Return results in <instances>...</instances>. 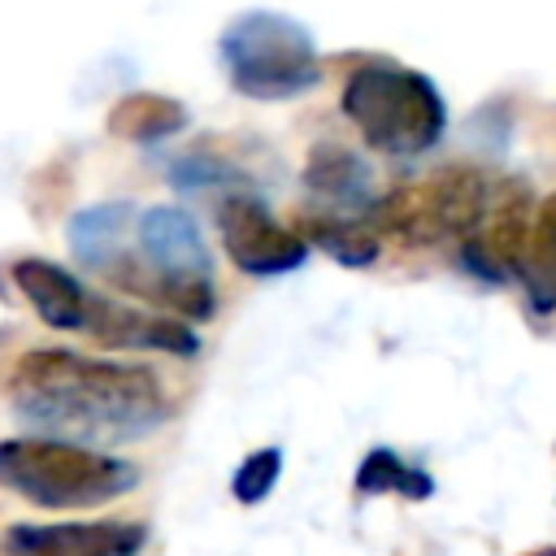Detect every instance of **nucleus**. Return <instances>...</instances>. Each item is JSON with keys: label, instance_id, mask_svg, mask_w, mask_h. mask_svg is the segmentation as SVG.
Here are the masks:
<instances>
[{"label": "nucleus", "instance_id": "9", "mask_svg": "<svg viewBox=\"0 0 556 556\" xmlns=\"http://www.w3.org/2000/svg\"><path fill=\"white\" fill-rule=\"evenodd\" d=\"M148 543L143 521H17L0 534V556H139Z\"/></svg>", "mask_w": 556, "mask_h": 556}, {"label": "nucleus", "instance_id": "6", "mask_svg": "<svg viewBox=\"0 0 556 556\" xmlns=\"http://www.w3.org/2000/svg\"><path fill=\"white\" fill-rule=\"evenodd\" d=\"M495 178L478 165H447L439 174H426L417 182H404L387 195H378L365 213V222L378 230V239H400L408 248H456L482 217L491 200Z\"/></svg>", "mask_w": 556, "mask_h": 556}, {"label": "nucleus", "instance_id": "10", "mask_svg": "<svg viewBox=\"0 0 556 556\" xmlns=\"http://www.w3.org/2000/svg\"><path fill=\"white\" fill-rule=\"evenodd\" d=\"M83 334L96 339L100 348L169 352V356H195L200 352V334L191 330V321L169 317L161 308H135V304H122V300L100 295V291H91V300H87Z\"/></svg>", "mask_w": 556, "mask_h": 556}, {"label": "nucleus", "instance_id": "18", "mask_svg": "<svg viewBox=\"0 0 556 556\" xmlns=\"http://www.w3.org/2000/svg\"><path fill=\"white\" fill-rule=\"evenodd\" d=\"M278 473H282V452L278 447H256L239 460V469L230 473V495L239 504H261L274 486H278Z\"/></svg>", "mask_w": 556, "mask_h": 556}, {"label": "nucleus", "instance_id": "17", "mask_svg": "<svg viewBox=\"0 0 556 556\" xmlns=\"http://www.w3.org/2000/svg\"><path fill=\"white\" fill-rule=\"evenodd\" d=\"M356 491L361 495H404V500H426L434 491V478L417 465H408L400 452L391 447H374L365 452V460L356 465Z\"/></svg>", "mask_w": 556, "mask_h": 556}, {"label": "nucleus", "instance_id": "4", "mask_svg": "<svg viewBox=\"0 0 556 556\" xmlns=\"http://www.w3.org/2000/svg\"><path fill=\"white\" fill-rule=\"evenodd\" d=\"M339 104L365 148L400 161L426 156L447 130V104L434 78L395 61H361L348 70Z\"/></svg>", "mask_w": 556, "mask_h": 556}, {"label": "nucleus", "instance_id": "12", "mask_svg": "<svg viewBox=\"0 0 556 556\" xmlns=\"http://www.w3.org/2000/svg\"><path fill=\"white\" fill-rule=\"evenodd\" d=\"M304 191L313 200L308 208L361 213V217L378 200L369 161L356 148H343V143H313V152L304 161Z\"/></svg>", "mask_w": 556, "mask_h": 556}, {"label": "nucleus", "instance_id": "7", "mask_svg": "<svg viewBox=\"0 0 556 556\" xmlns=\"http://www.w3.org/2000/svg\"><path fill=\"white\" fill-rule=\"evenodd\" d=\"M217 239L226 261L248 278H282L308 261V243L295 226H282L252 191H230L217 204Z\"/></svg>", "mask_w": 556, "mask_h": 556}, {"label": "nucleus", "instance_id": "8", "mask_svg": "<svg viewBox=\"0 0 556 556\" xmlns=\"http://www.w3.org/2000/svg\"><path fill=\"white\" fill-rule=\"evenodd\" d=\"M530 217H534L530 187L521 178H495L478 226L456 243L460 269L482 278V282H517V269H521V256H526Z\"/></svg>", "mask_w": 556, "mask_h": 556}, {"label": "nucleus", "instance_id": "3", "mask_svg": "<svg viewBox=\"0 0 556 556\" xmlns=\"http://www.w3.org/2000/svg\"><path fill=\"white\" fill-rule=\"evenodd\" d=\"M135 486H139V465L104 447L48 439V434L0 439V491H13L35 508L48 513L96 508Z\"/></svg>", "mask_w": 556, "mask_h": 556}, {"label": "nucleus", "instance_id": "14", "mask_svg": "<svg viewBox=\"0 0 556 556\" xmlns=\"http://www.w3.org/2000/svg\"><path fill=\"white\" fill-rule=\"evenodd\" d=\"M304 243H317L330 261L348 265V269H365L378 261V230L361 217V213H326V208H308L295 222Z\"/></svg>", "mask_w": 556, "mask_h": 556}, {"label": "nucleus", "instance_id": "11", "mask_svg": "<svg viewBox=\"0 0 556 556\" xmlns=\"http://www.w3.org/2000/svg\"><path fill=\"white\" fill-rule=\"evenodd\" d=\"M9 278H13V287L22 291V300L30 304V313H35L43 326L83 334L91 287H87L74 269H65V265H56V261H48V256H17V261L9 265Z\"/></svg>", "mask_w": 556, "mask_h": 556}, {"label": "nucleus", "instance_id": "1", "mask_svg": "<svg viewBox=\"0 0 556 556\" xmlns=\"http://www.w3.org/2000/svg\"><path fill=\"white\" fill-rule=\"evenodd\" d=\"M9 404L35 434L87 447L148 439L174 417V400L152 365L74 348L22 352L9 374Z\"/></svg>", "mask_w": 556, "mask_h": 556}, {"label": "nucleus", "instance_id": "5", "mask_svg": "<svg viewBox=\"0 0 556 556\" xmlns=\"http://www.w3.org/2000/svg\"><path fill=\"white\" fill-rule=\"evenodd\" d=\"M230 87L248 100L278 104L308 96L321 83V56L304 22L278 9H243L222 26L217 39Z\"/></svg>", "mask_w": 556, "mask_h": 556}, {"label": "nucleus", "instance_id": "16", "mask_svg": "<svg viewBox=\"0 0 556 556\" xmlns=\"http://www.w3.org/2000/svg\"><path fill=\"white\" fill-rule=\"evenodd\" d=\"M104 130L122 143H161L169 135L187 130V109H182V100L161 96V91H130L109 109Z\"/></svg>", "mask_w": 556, "mask_h": 556}, {"label": "nucleus", "instance_id": "2", "mask_svg": "<svg viewBox=\"0 0 556 556\" xmlns=\"http://www.w3.org/2000/svg\"><path fill=\"white\" fill-rule=\"evenodd\" d=\"M135 248H126L100 278L139 295L182 321H208L217 313L213 252L182 204H148L135 213Z\"/></svg>", "mask_w": 556, "mask_h": 556}, {"label": "nucleus", "instance_id": "19", "mask_svg": "<svg viewBox=\"0 0 556 556\" xmlns=\"http://www.w3.org/2000/svg\"><path fill=\"white\" fill-rule=\"evenodd\" d=\"M526 556H556V547H534V552H526Z\"/></svg>", "mask_w": 556, "mask_h": 556}, {"label": "nucleus", "instance_id": "15", "mask_svg": "<svg viewBox=\"0 0 556 556\" xmlns=\"http://www.w3.org/2000/svg\"><path fill=\"white\" fill-rule=\"evenodd\" d=\"M517 282L526 287V300H530V308H534L539 317L556 313V191H547V195L534 204Z\"/></svg>", "mask_w": 556, "mask_h": 556}, {"label": "nucleus", "instance_id": "13", "mask_svg": "<svg viewBox=\"0 0 556 556\" xmlns=\"http://www.w3.org/2000/svg\"><path fill=\"white\" fill-rule=\"evenodd\" d=\"M135 230V204L126 200H104V204H87L65 222V243L74 252V261L91 274H104L130 243L126 235Z\"/></svg>", "mask_w": 556, "mask_h": 556}]
</instances>
